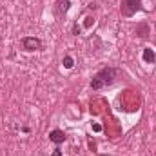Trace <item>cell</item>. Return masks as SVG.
<instances>
[{
    "mask_svg": "<svg viewBox=\"0 0 156 156\" xmlns=\"http://www.w3.org/2000/svg\"><path fill=\"white\" fill-rule=\"evenodd\" d=\"M118 75H120V69H116V67H104V69H100L91 78V89L93 91H100V89H104L107 85H113L116 82Z\"/></svg>",
    "mask_w": 156,
    "mask_h": 156,
    "instance_id": "6da1fadb",
    "label": "cell"
},
{
    "mask_svg": "<svg viewBox=\"0 0 156 156\" xmlns=\"http://www.w3.org/2000/svg\"><path fill=\"white\" fill-rule=\"evenodd\" d=\"M142 0H122V5H120V11L123 16L131 18L133 15H136V11H142Z\"/></svg>",
    "mask_w": 156,
    "mask_h": 156,
    "instance_id": "7a4b0ae2",
    "label": "cell"
},
{
    "mask_svg": "<svg viewBox=\"0 0 156 156\" xmlns=\"http://www.w3.org/2000/svg\"><path fill=\"white\" fill-rule=\"evenodd\" d=\"M20 45H22V49L24 51H40L42 49V40L37 38V37H24V38L20 40Z\"/></svg>",
    "mask_w": 156,
    "mask_h": 156,
    "instance_id": "3957f363",
    "label": "cell"
},
{
    "mask_svg": "<svg viewBox=\"0 0 156 156\" xmlns=\"http://www.w3.org/2000/svg\"><path fill=\"white\" fill-rule=\"evenodd\" d=\"M66 133L62 131V129H53L51 133H49V140L55 144V145H60V144H64L66 142Z\"/></svg>",
    "mask_w": 156,
    "mask_h": 156,
    "instance_id": "277c9868",
    "label": "cell"
},
{
    "mask_svg": "<svg viewBox=\"0 0 156 156\" xmlns=\"http://www.w3.org/2000/svg\"><path fill=\"white\" fill-rule=\"evenodd\" d=\"M69 7H71V2L69 0H56V15L58 16H62V15H66L67 11H69Z\"/></svg>",
    "mask_w": 156,
    "mask_h": 156,
    "instance_id": "5b68a950",
    "label": "cell"
},
{
    "mask_svg": "<svg viewBox=\"0 0 156 156\" xmlns=\"http://www.w3.org/2000/svg\"><path fill=\"white\" fill-rule=\"evenodd\" d=\"M142 58H144L145 64H156V53L151 49V47H145V49H144Z\"/></svg>",
    "mask_w": 156,
    "mask_h": 156,
    "instance_id": "8992f818",
    "label": "cell"
},
{
    "mask_svg": "<svg viewBox=\"0 0 156 156\" xmlns=\"http://www.w3.org/2000/svg\"><path fill=\"white\" fill-rule=\"evenodd\" d=\"M134 33H136L140 38H145V37H149V35H151V29H149V26H147L145 22H142V24H138V26H136Z\"/></svg>",
    "mask_w": 156,
    "mask_h": 156,
    "instance_id": "52a82bcc",
    "label": "cell"
},
{
    "mask_svg": "<svg viewBox=\"0 0 156 156\" xmlns=\"http://www.w3.org/2000/svg\"><path fill=\"white\" fill-rule=\"evenodd\" d=\"M62 64H64V67H66V69H71V67L75 66V60H73V56L66 55V56H64V62H62Z\"/></svg>",
    "mask_w": 156,
    "mask_h": 156,
    "instance_id": "ba28073f",
    "label": "cell"
},
{
    "mask_svg": "<svg viewBox=\"0 0 156 156\" xmlns=\"http://www.w3.org/2000/svg\"><path fill=\"white\" fill-rule=\"evenodd\" d=\"M80 33H82L80 26H78V24H73V35H80Z\"/></svg>",
    "mask_w": 156,
    "mask_h": 156,
    "instance_id": "9c48e42d",
    "label": "cell"
},
{
    "mask_svg": "<svg viewBox=\"0 0 156 156\" xmlns=\"http://www.w3.org/2000/svg\"><path fill=\"white\" fill-rule=\"evenodd\" d=\"M93 22H94V18H93V16H87V18H85V27H91Z\"/></svg>",
    "mask_w": 156,
    "mask_h": 156,
    "instance_id": "30bf717a",
    "label": "cell"
},
{
    "mask_svg": "<svg viewBox=\"0 0 156 156\" xmlns=\"http://www.w3.org/2000/svg\"><path fill=\"white\" fill-rule=\"evenodd\" d=\"M93 131H94V133H100V131H102V125H100V123H93Z\"/></svg>",
    "mask_w": 156,
    "mask_h": 156,
    "instance_id": "8fae6325",
    "label": "cell"
},
{
    "mask_svg": "<svg viewBox=\"0 0 156 156\" xmlns=\"http://www.w3.org/2000/svg\"><path fill=\"white\" fill-rule=\"evenodd\" d=\"M51 156H64V154H62V151H60V147H56V149L53 151V154H51Z\"/></svg>",
    "mask_w": 156,
    "mask_h": 156,
    "instance_id": "7c38bea8",
    "label": "cell"
},
{
    "mask_svg": "<svg viewBox=\"0 0 156 156\" xmlns=\"http://www.w3.org/2000/svg\"><path fill=\"white\" fill-rule=\"evenodd\" d=\"M98 156H109V154H98Z\"/></svg>",
    "mask_w": 156,
    "mask_h": 156,
    "instance_id": "4fadbf2b",
    "label": "cell"
}]
</instances>
